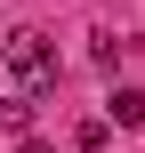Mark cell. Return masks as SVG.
<instances>
[{
    "label": "cell",
    "mask_w": 145,
    "mask_h": 153,
    "mask_svg": "<svg viewBox=\"0 0 145 153\" xmlns=\"http://www.w3.org/2000/svg\"><path fill=\"white\" fill-rule=\"evenodd\" d=\"M0 65L16 73V89H24V97L57 81V48H48V32H32V24H16V32L0 40Z\"/></svg>",
    "instance_id": "obj_1"
},
{
    "label": "cell",
    "mask_w": 145,
    "mask_h": 153,
    "mask_svg": "<svg viewBox=\"0 0 145 153\" xmlns=\"http://www.w3.org/2000/svg\"><path fill=\"white\" fill-rule=\"evenodd\" d=\"M105 121H113V129H145V89H129V81H121V89L105 97Z\"/></svg>",
    "instance_id": "obj_2"
},
{
    "label": "cell",
    "mask_w": 145,
    "mask_h": 153,
    "mask_svg": "<svg viewBox=\"0 0 145 153\" xmlns=\"http://www.w3.org/2000/svg\"><path fill=\"white\" fill-rule=\"evenodd\" d=\"M0 129H8V137H32V97H24V89L0 97Z\"/></svg>",
    "instance_id": "obj_3"
},
{
    "label": "cell",
    "mask_w": 145,
    "mask_h": 153,
    "mask_svg": "<svg viewBox=\"0 0 145 153\" xmlns=\"http://www.w3.org/2000/svg\"><path fill=\"white\" fill-rule=\"evenodd\" d=\"M105 129H113V121L97 113V121H81V129H73V145H81V153H97V145H105Z\"/></svg>",
    "instance_id": "obj_4"
}]
</instances>
